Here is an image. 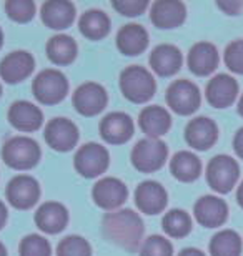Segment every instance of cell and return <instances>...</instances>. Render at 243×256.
Masks as SVG:
<instances>
[{
	"label": "cell",
	"instance_id": "obj_1",
	"mask_svg": "<svg viewBox=\"0 0 243 256\" xmlns=\"http://www.w3.org/2000/svg\"><path fill=\"white\" fill-rule=\"evenodd\" d=\"M103 232L118 246L133 252L143 238V222L133 210H117L103 218Z\"/></svg>",
	"mask_w": 243,
	"mask_h": 256
},
{
	"label": "cell",
	"instance_id": "obj_2",
	"mask_svg": "<svg viewBox=\"0 0 243 256\" xmlns=\"http://www.w3.org/2000/svg\"><path fill=\"white\" fill-rule=\"evenodd\" d=\"M120 90L132 104H145L155 95L157 84L153 75L140 65L127 66L120 74Z\"/></svg>",
	"mask_w": 243,
	"mask_h": 256
},
{
	"label": "cell",
	"instance_id": "obj_3",
	"mask_svg": "<svg viewBox=\"0 0 243 256\" xmlns=\"http://www.w3.org/2000/svg\"><path fill=\"white\" fill-rule=\"evenodd\" d=\"M40 146L34 138L12 136L2 146V160L14 170H30L40 160Z\"/></svg>",
	"mask_w": 243,
	"mask_h": 256
},
{
	"label": "cell",
	"instance_id": "obj_4",
	"mask_svg": "<svg viewBox=\"0 0 243 256\" xmlns=\"http://www.w3.org/2000/svg\"><path fill=\"white\" fill-rule=\"evenodd\" d=\"M34 96L44 105H57L69 94V82L60 70H42L32 82Z\"/></svg>",
	"mask_w": 243,
	"mask_h": 256
},
{
	"label": "cell",
	"instance_id": "obj_5",
	"mask_svg": "<svg viewBox=\"0 0 243 256\" xmlns=\"http://www.w3.org/2000/svg\"><path fill=\"white\" fill-rule=\"evenodd\" d=\"M168 155V148L160 138H143L133 146L132 163L138 172L153 173L163 166Z\"/></svg>",
	"mask_w": 243,
	"mask_h": 256
},
{
	"label": "cell",
	"instance_id": "obj_6",
	"mask_svg": "<svg viewBox=\"0 0 243 256\" xmlns=\"http://www.w3.org/2000/svg\"><path fill=\"white\" fill-rule=\"evenodd\" d=\"M240 176V166L228 155H216L206 165V182L216 193H228Z\"/></svg>",
	"mask_w": 243,
	"mask_h": 256
},
{
	"label": "cell",
	"instance_id": "obj_7",
	"mask_svg": "<svg viewBox=\"0 0 243 256\" xmlns=\"http://www.w3.org/2000/svg\"><path fill=\"white\" fill-rule=\"evenodd\" d=\"M167 104L175 114L178 115H192L198 110L201 95L200 90L193 82L190 80H175L167 88Z\"/></svg>",
	"mask_w": 243,
	"mask_h": 256
},
{
	"label": "cell",
	"instance_id": "obj_8",
	"mask_svg": "<svg viewBox=\"0 0 243 256\" xmlns=\"http://www.w3.org/2000/svg\"><path fill=\"white\" fill-rule=\"evenodd\" d=\"M110 162V155L105 146L98 143H85L79 148L74 158L75 170L85 178H95L105 173Z\"/></svg>",
	"mask_w": 243,
	"mask_h": 256
},
{
	"label": "cell",
	"instance_id": "obj_9",
	"mask_svg": "<svg viewBox=\"0 0 243 256\" xmlns=\"http://www.w3.org/2000/svg\"><path fill=\"white\" fill-rule=\"evenodd\" d=\"M107 92L100 84L95 82H87L82 84L75 90L72 102H74L75 110L84 116H95L107 106Z\"/></svg>",
	"mask_w": 243,
	"mask_h": 256
},
{
	"label": "cell",
	"instance_id": "obj_10",
	"mask_svg": "<svg viewBox=\"0 0 243 256\" xmlns=\"http://www.w3.org/2000/svg\"><path fill=\"white\" fill-rule=\"evenodd\" d=\"M9 203L17 210H29L32 208L40 198V186L39 182L34 176L29 175H17L9 182L7 190Z\"/></svg>",
	"mask_w": 243,
	"mask_h": 256
},
{
	"label": "cell",
	"instance_id": "obj_11",
	"mask_svg": "<svg viewBox=\"0 0 243 256\" xmlns=\"http://www.w3.org/2000/svg\"><path fill=\"white\" fill-rule=\"evenodd\" d=\"M45 142L57 152H70L79 142V128L69 118H57L50 120L44 132Z\"/></svg>",
	"mask_w": 243,
	"mask_h": 256
},
{
	"label": "cell",
	"instance_id": "obj_12",
	"mask_svg": "<svg viewBox=\"0 0 243 256\" xmlns=\"http://www.w3.org/2000/svg\"><path fill=\"white\" fill-rule=\"evenodd\" d=\"M102 138L110 145H122L133 136V120L130 115L123 112H112L105 115L98 125Z\"/></svg>",
	"mask_w": 243,
	"mask_h": 256
},
{
	"label": "cell",
	"instance_id": "obj_13",
	"mask_svg": "<svg viewBox=\"0 0 243 256\" xmlns=\"http://www.w3.org/2000/svg\"><path fill=\"white\" fill-rule=\"evenodd\" d=\"M128 190L125 183L115 176H105L95 183L92 190V198L97 206L103 210H117L125 203Z\"/></svg>",
	"mask_w": 243,
	"mask_h": 256
},
{
	"label": "cell",
	"instance_id": "obj_14",
	"mask_svg": "<svg viewBox=\"0 0 243 256\" xmlns=\"http://www.w3.org/2000/svg\"><path fill=\"white\" fill-rule=\"evenodd\" d=\"M218 138V126L208 116H196L185 126V142L195 150H208Z\"/></svg>",
	"mask_w": 243,
	"mask_h": 256
},
{
	"label": "cell",
	"instance_id": "obj_15",
	"mask_svg": "<svg viewBox=\"0 0 243 256\" xmlns=\"http://www.w3.org/2000/svg\"><path fill=\"white\" fill-rule=\"evenodd\" d=\"M193 213L196 222L201 226L216 228L221 226L228 218V206L221 198L213 196V194H205L195 203Z\"/></svg>",
	"mask_w": 243,
	"mask_h": 256
},
{
	"label": "cell",
	"instance_id": "obj_16",
	"mask_svg": "<svg viewBox=\"0 0 243 256\" xmlns=\"http://www.w3.org/2000/svg\"><path fill=\"white\" fill-rule=\"evenodd\" d=\"M35 60L32 54L25 50H15V52L5 55L0 62V76L7 84H20L34 72Z\"/></svg>",
	"mask_w": 243,
	"mask_h": 256
},
{
	"label": "cell",
	"instance_id": "obj_17",
	"mask_svg": "<svg viewBox=\"0 0 243 256\" xmlns=\"http://www.w3.org/2000/svg\"><path fill=\"white\" fill-rule=\"evenodd\" d=\"M185 17H187V8L178 0H158L150 10L152 24L162 30L180 27L185 22Z\"/></svg>",
	"mask_w": 243,
	"mask_h": 256
},
{
	"label": "cell",
	"instance_id": "obj_18",
	"mask_svg": "<svg viewBox=\"0 0 243 256\" xmlns=\"http://www.w3.org/2000/svg\"><path fill=\"white\" fill-rule=\"evenodd\" d=\"M206 100L215 108H226L235 102L238 95V84L233 76L226 74H218L208 82L205 90Z\"/></svg>",
	"mask_w": 243,
	"mask_h": 256
},
{
	"label": "cell",
	"instance_id": "obj_19",
	"mask_svg": "<svg viewBox=\"0 0 243 256\" xmlns=\"http://www.w3.org/2000/svg\"><path fill=\"white\" fill-rule=\"evenodd\" d=\"M9 122L15 130L19 132H35L42 126L44 114L37 105L30 104V102L19 100L10 105L9 108Z\"/></svg>",
	"mask_w": 243,
	"mask_h": 256
},
{
	"label": "cell",
	"instance_id": "obj_20",
	"mask_svg": "<svg viewBox=\"0 0 243 256\" xmlns=\"http://www.w3.org/2000/svg\"><path fill=\"white\" fill-rule=\"evenodd\" d=\"M168 196L165 188L157 182H143L135 190V203L138 210L145 214H157L162 213L167 206Z\"/></svg>",
	"mask_w": 243,
	"mask_h": 256
},
{
	"label": "cell",
	"instance_id": "obj_21",
	"mask_svg": "<svg viewBox=\"0 0 243 256\" xmlns=\"http://www.w3.org/2000/svg\"><path fill=\"white\" fill-rule=\"evenodd\" d=\"M42 22L49 28H69L75 20V7L69 0H47L40 8Z\"/></svg>",
	"mask_w": 243,
	"mask_h": 256
},
{
	"label": "cell",
	"instance_id": "obj_22",
	"mask_svg": "<svg viewBox=\"0 0 243 256\" xmlns=\"http://www.w3.org/2000/svg\"><path fill=\"white\" fill-rule=\"evenodd\" d=\"M187 64L192 74L206 76L218 66V50L210 42H198L190 48Z\"/></svg>",
	"mask_w": 243,
	"mask_h": 256
},
{
	"label": "cell",
	"instance_id": "obj_23",
	"mask_svg": "<svg viewBox=\"0 0 243 256\" xmlns=\"http://www.w3.org/2000/svg\"><path fill=\"white\" fill-rule=\"evenodd\" d=\"M35 223L44 233L57 234L69 223V212L59 202H47L39 206L35 213Z\"/></svg>",
	"mask_w": 243,
	"mask_h": 256
},
{
	"label": "cell",
	"instance_id": "obj_24",
	"mask_svg": "<svg viewBox=\"0 0 243 256\" xmlns=\"http://www.w3.org/2000/svg\"><path fill=\"white\" fill-rule=\"evenodd\" d=\"M183 62L182 52L170 44L157 45L150 54V66L160 76H172L180 70Z\"/></svg>",
	"mask_w": 243,
	"mask_h": 256
},
{
	"label": "cell",
	"instance_id": "obj_25",
	"mask_svg": "<svg viewBox=\"0 0 243 256\" xmlns=\"http://www.w3.org/2000/svg\"><path fill=\"white\" fill-rule=\"evenodd\" d=\"M138 125L148 138H160L172 126V116L163 106H145L138 115Z\"/></svg>",
	"mask_w": 243,
	"mask_h": 256
},
{
	"label": "cell",
	"instance_id": "obj_26",
	"mask_svg": "<svg viewBox=\"0 0 243 256\" xmlns=\"http://www.w3.org/2000/svg\"><path fill=\"white\" fill-rule=\"evenodd\" d=\"M148 45L147 30L138 24H127L117 34V48L123 55L137 57Z\"/></svg>",
	"mask_w": 243,
	"mask_h": 256
},
{
	"label": "cell",
	"instance_id": "obj_27",
	"mask_svg": "<svg viewBox=\"0 0 243 256\" xmlns=\"http://www.w3.org/2000/svg\"><path fill=\"white\" fill-rule=\"evenodd\" d=\"M170 172L178 182H195L201 173V162L192 152H178L170 160Z\"/></svg>",
	"mask_w": 243,
	"mask_h": 256
},
{
	"label": "cell",
	"instance_id": "obj_28",
	"mask_svg": "<svg viewBox=\"0 0 243 256\" xmlns=\"http://www.w3.org/2000/svg\"><path fill=\"white\" fill-rule=\"evenodd\" d=\"M79 28L84 37L90 40H100L110 32V18L102 10H87L79 20Z\"/></svg>",
	"mask_w": 243,
	"mask_h": 256
},
{
	"label": "cell",
	"instance_id": "obj_29",
	"mask_svg": "<svg viewBox=\"0 0 243 256\" xmlns=\"http://www.w3.org/2000/svg\"><path fill=\"white\" fill-rule=\"evenodd\" d=\"M79 48L70 35H55L47 42V57L55 65H70L77 58Z\"/></svg>",
	"mask_w": 243,
	"mask_h": 256
},
{
	"label": "cell",
	"instance_id": "obj_30",
	"mask_svg": "<svg viewBox=\"0 0 243 256\" xmlns=\"http://www.w3.org/2000/svg\"><path fill=\"white\" fill-rule=\"evenodd\" d=\"M241 238L233 230H221L211 238L210 254L211 256H240Z\"/></svg>",
	"mask_w": 243,
	"mask_h": 256
},
{
	"label": "cell",
	"instance_id": "obj_31",
	"mask_svg": "<svg viewBox=\"0 0 243 256\" xmlns=\"http://www.w3.org/2000/svg\"><path fill=\"white\" fill-rule=\"evenodd\" d=\"M163 232L172 238H183L192 232V218L183 210H170L162 220Z\"/></svg>",
	"mask_w": 243,
	"mask_h": 256
},
{
	"label": "cell",
	"instance_id": "obj_32",
	"mask_svg": "<svg viewBox=\"0 0 243 256\" xmlns=\"http://www.w3.org/2000/svg\"><path fill=\"white\" fill-rule=\"evenodd\" d=\"M57 256H92V246L85 238L72 234L59 243Z\"/></svg>",
	"mask_w": 243,
	"mask_h": 256
},
{
	"label": "cell",
	"instance_id": "obj_33",
	"mask_svg": "<svg viewBox=\"0 0 243 256\" xmlns=\"http://www.w3.org/2000/svg\"><path fill=\"white\" fill-rule=\"evenodd\" d=\"M20 256H52V246L47 238L40 234H29L20 242Z\"/></svg>",
	"mask_w": 243,
	"mask_h": 256
},
{
	"label": "cell",
	"instance_id": "obj_34",
	"mask_svg": "<svg viewBox=\"0 0 243 256\" xmlns=\"http://www.w3.org/2000/svg\"><path fill=\"white\" fill-rule=\"evenodd\" d=\"M5 12H7L10 20L19 24H25L34 18L35 4L32 0H7L5 2Z\"/></svg>",
	"mask_w": 243,
	"mask_h": 256
},
{
	"label": "cell",
	"instance_id": "obj_35",
	"mask_svg": "<svg viewBox=\"0 0 243 256\" xmlns=\"http://www.w3.org/2000/svg\"><path fill=\"white\" fill-rule=\"evenodd\" d=\"M140 256H173V246L167 238L152 234L142 244Z\"/></svg>",
	"mask_w": 243,
	"mask_h": 256
},
{
	"label": "cell",
	"instance_id": "obj_36",
	"mask_svg": "<svg viewBox=\"0 0 243 256\" xmlns=\"http://www.w3.org/2000/svg\"><path fill=\"white\" fill-rule=\"evenodd\" d=\"M225 64L233 74L243 75V40H235L225 48Z\"/></svg>",
	"mask_w": 243,
	"mask_h": 256
},
{
	"label": "cell",
	"instance_id": "obj_37",
	"mask_svg": "<svg viewBox=\"0 0 243 256\" xmlns=\"http://www.w3.org/2000/svg\"><path fill=\"white\" fill-rule=\"evenodd\" d=\"M112 7L123 17H138L147 10V0H113Z\"/></svg>",
	"mask_w": 243,
	"mask_h": 256
},
{
	"label": "cell",
	"instance_id": "obj_38",
	"mask_svg": "<svg viewBox=\"0 0 243 256\" xmlns=\"http://www.w3.org/2000/svg\"><path fill=\"white\" fill-rule=\"evenodd\" d=\"M218 7L228 15H236L240 14V10L243 8V2H218Z\"/></svg>",
	"mask_w": 243,
	"mask_h": 256
},
{
	"label": "cell",
	"instance_id": "obj_39",
	"mask_svg": "<svg viewBox=\"0 0 243 256\" xmlns=\"http://www.w3.org/2000/svg\"><path fill=\"white\" fill-rule=\"evenodd\" d=\"M233 148H235V153L238 155L241 160H243V126L240 128L238 132L235 133V138H233Z\"/></svg>",
	"mask_w": 243,
	"mask_h": 256
},
{
	"label": "cell",
	"instance_id": "obj_40",
	"mask_svg": "<svg viewBox=\"0 0 243 256\" xmlns=\"http://www.w3.org/2000/svg\"><path fill=\"white\" fill-rule=\"evenodd\" d=\"M178 256H205V253L200 252V250H196V248H185L180 252Z\"/></svg>",
	"mask_w": 243,
	"mask_h": 256
},
{
	"label": "cell",
	"instance_id": "obj_41",
	"mask_svg": "<svg viewBox=\"0 0 243 256\" xmlns=\"http://www.w3.org/2000/svg\"><path fill=\"white\" fill-rule=\"evenodd\" d=\"M7 216H9L7 206H5V204H4V202H0V230L4 228L5 222H7Z\"/></svg>",
	"mask_w": 243,
	"mask_h": 256
},
{
	"label": "cell",
	"instance_id": "obj_42",
	"mask_svg": "<svg viewBox=\"0 0 243 256\" xmlns=\"http://www.w3.org/2000/svg\"><path fill=\"white\" fill-rule=\"evenodd\" d=\"M236 200H238L240 206L243 208V182L240 183V186H238V192H236Z\"/></svg>",
	"mask_w": 243,
	"mask_h": 256
},
{
	"label": "cell",
	"instance_id": "obj_43",
	"mask_svg": "<svg viewBox=\"0 0 243 256\" xmlns=\"http://www.w3.org/2000/svg\"><path fill=\"white\" fill-rule=\"evenodd\" d=\"M238 114L243 116V95L240 96V102H238Z\"/></svg>",
	"mask_w": 243,
	"mask_h": 256
},
{
	"label": "cell",
	"instance_id": "obj_44",
	"mask_svg": "<svg viewBox=\"0 0 243 256\" xmlns=\"http://www.w3.org/2000/svg\"><path fill=\"white\" fill-rule=\"evenodd\" d=\"M0 256H7V250H5L2 243H0Z\"/></svg>",
	"mask_w": 243,
	"mask_h": 256
},
{
	"label": "cell",
	"instance_id": "obj_45",
	"mask_svg": "<svg viewBox=\"0 0 243 256\" xmlns=\"http://www.w3.org/2000/svg\"><path fill=\"white\" fill-rule=\"evenodd\" d=\"M2 44H4V34H2V30H0V48H2Z\"/></svg>",
	"mask_w": 243,
	"mask_h": 256
},
{
	"label": "cell",
	"instance_id": "obj_46",
	"mask_svg": "<svg viewBox=\"0 0 243 256\" xmlns=\"http://www.w3.org/2000/svg\"><path fill=\"white\" fill-rule=\"evenodd\" d=\"M0 95H2V85H0Z\"/></svg>",
	"mask_w": 243,
	"mask_h": 256
}]
</instances>
